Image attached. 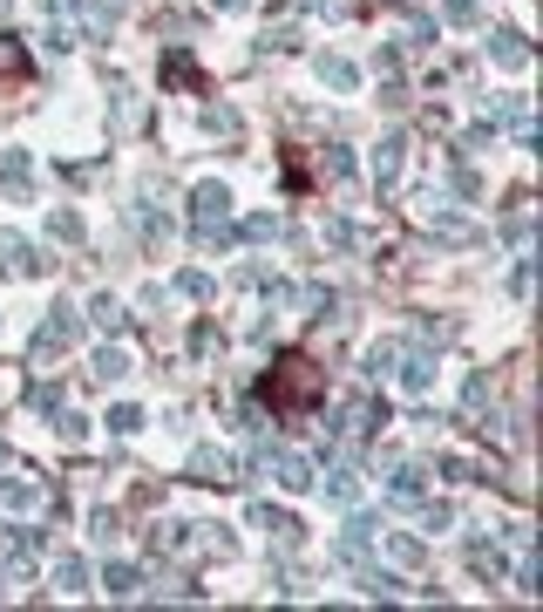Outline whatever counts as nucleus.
Returning a JSON list of instances; mask_svg holds the SVG:
<instances>
[{
  "instance_id": "f257e3e1",
  "label": "nucleus",
  "mask_w": 543,
  "mask_h": 612,
  "mask_svg": "<svg viewBox=\"0 0 543 612\" xmlns=\"http://www.w3.org/2000/svg\"><path fill=\"white\" fill-rule=\"evenodd\" d=\"M258 395H266V408H272V416L299 422V416H313V408L326 401V368H313L306 354H279V361H272V374L258 381Z\"/></svg>"
},
{
  "instance_id": "f03ea898",
  "label": "nucleus",
  "mask_w": 543,
  "mask_h": 612,
  "mask_svg": "<svg viewBox=\"0 0 543 612\" xmlns=\"http://www.w3.org/2000/svg\"><path fill=\"white\" fill-rule=\"evenodd\" d=\"M191 232L204 252H224L231 245V191L224 184H197L191 191Z\"/></svg>"
},
{
  "instance_id": "7ed1b4c3",
  "label": "nucleus",
  "mask_w": 543,
  "mask_h": 612,
  "mask_svg": "<svg viewBox=\"0 0 543 612\" xmlns=\"http://www.w3.org/2000/svg\"><path fill=\"white\" fill-rule=\"evenodd\" d=\"M258 470H266L272 483H286V490H313V463L306 456H293V449H258Z\"/></svg>"
},
{
  "instance_id": "20e7f679",
  "label": "nucleus",
  "mask_w": 543,
  "mask_h": 612,
  "mask_svg": "<svg viewBox=\"0 0 543 612\" xmlns=\"http://www.w3.org/2000/svg\"><path fill=\"white\" fill-rule=\"evenodd\" d=\"M68 347H75V314H68V306H55V314L35 327V368L55 361V354H68Z\"/></svg>"
},
{
  "instance_id": "39448f33",
  "label": "nucleus",
  "mask_w": 543,
  "mask_h": 612,
  "mask_svg": "<svg viewBox=\"0 0 543 612\" xmlns=\"http://www.w3.org/2000/svg\"><path fill=\"white\" fill-rule=\"evenodd\" d=\"M191 483L231 490V483H238V456H231V449H191Z\"/></svg>"
},
{
  "instance_id": "423d86ee",
  "label": "nucleus",
  "mask_w": 543,
  "mask_h": 612,
  "mask_svg": "<svg viewBox=\"0 0 543 612\" xmlns=\"http://www.w3.org/2000/svg\"><path fill=\"white\" fill-rule=\"evenodd\" d=\"M35 558H41V531H8V578H28L35 572Z\"/></svg>"
},
{
  "instance_id": "0eeeda50",
  "label": "nucleus",
  "mask_w": 543,
  "mask_h": 612,
  "mask_svg": "<svg viewBox=\"0 0 543 612\" xmlns=\"http://www.w3.org/2000/svg\"><path fill=\"white\" fill-rule=\"evenodd\" d=\"M469 572H476V578H489V585H503V578H509L503 545H496V538H476V545H469Z\"/></svg>"
},
{
  "instance_id": "6e6552de",
  "label": "nucleus",
  "mask_w": 543,
  "mask_h": 612,
  "mask_svg": "<svg viewBox=\"0 0 543 612\" xmlns=\"http://www.w3.org/2000/svg\"><path fill=\"white\" fill-rule=\"evenodd\" d=\"M0 503H8V510H35L41 503V483L28 470H0Z\"/></svg>"
},
{
  "instance_id": "1a4fd4ad",
  "label": "nucleus",
  "mask_w": 543,
  "mask_h": 612,
  "mask_svg": "<svg viewBox=\"0 0 543 612\" xmlns=\"http://www.w3.org/2000/svg\"><path fill=\"white\" fill-rule=\"evenodd\" d=\"M0 272H48V259H35V252L21 245V232L0 225Z\"/></svg>"
},
{
  "instance_id": "9d476101",
  "label": "nucleus",
  "mask_w": 543,
  "mask_h": 612,
  "mask_svg": "<svg viewBox=\"0 0 543 612\" xmlns=\"http://www.w3.org/2000/svg\"><path fill=\"white\" fill-rule=\"evenodd\" d=\"M251 518L272 531V545H279V551H293V545H299V518H293V510H272V503H258Z\"/></svg>"
},
{
  "instance_id": "9b49d317",
  "label": "nucleus",
  "mask_w": 543,
  "mask_h": 612,
  "mask_svg": "<svg viewBox=\"0 0 543 612\" xmlns=\"http://www.w3.org/2000/svg\"><path fill=\"white\" fill-rule=\"evenodd\" d=\"M489 62H496V68H530V41L523 35H489Z\"/></svg>"
},
{
  "instance_id": "f8f14e48",
  "label": "nucleus",
  "mask_w": 543,
  "mask_h": 612,
  "mask_svg": "<svg viewBox=\"0 0 543 612\" xmlns=\"http://www.w3.org/2000/svg\"><path fill=\"white\" fill-rule=\"evenodd\" d=\"M401 164H408V137H387V143L374 150V184L387 191V184L401 177Z\"/></svg>"
},
{
  "instance_id": "ddd939ff",
  "label": "nucleus",
  "mask_w": 543,
  "mask_h": 612,
  "mask_svg": "<svg viewBox=\"0 0 543 612\" xmlns=\"http://www.w3.org/2000/svg\"><path fill=\"white\" fill-rule=\"evenodd\" d=\"M395 374H401V388H415V395H422L428 381H435V354H422V347L408 354V347H401V361H395Z\"/></svg>"
},
{
  "instance_id": "4468645a",
  "label": "nucleus",
  "mask_w": 543,
  "mask_h": 612,
  "mask_svg": "<svg viewBox=\"0 0 543 612\" xmlns=\"http://www.w3.org/2000/svg\"><path fill=\"white\" fill-rule=\"evenodd\" d=\"M428 232L442 239V245H476V225L455 218V212H428Z\"/></svg>"
},
{
  "instance_id": "2eb2a0df",
  "label": "nucleus",
  "mask_w": 543,
  "mask_h": 612,
  "mask_svg": "<svg viewBox=\"0 0 543 612\" xmlns=\"http://www.w3.org/2000/svg\"><path fill=\"white\" fill-rule=\"evenodd\" d=\"M164 75H170L177 89H204V68L191 62V48H170V55H164Z\"/></svg>"
},
{
  "instance_id": "dca6fc26",
  "label": "nucleus",
  "mask_w": 543,
  "mask_h": 612,
  "mask_svg": "<svg viewBox=\"0 0 543 612\" xmlns=\"http://www.w3.org/2000/svg\"><path fill=\"white\" fill-rule=\"evenodd\" d=\"M320 82H326V89H340V95H347V89H360V68H353L347 55H320Z\"/></svg>"
},
{
  "instance_id": "f3484780",
  "label": "nucleus",
  "mask_w": 543,
  "mask_h": 612,
  "mask_svg": "<svg viewBox=\"0 0 543 612\" xmlns=\"http://www.w3.org/2000/svg\"><path fill=\"white\" fill-rule=\"evenodd\" d=\"M387 558H395L401 572H415L428 551H422V538H408V531H387Z\"/></svg>"
},
{
  "instance_id": "a211bd4d",
  "label": "nucleus",
  "mask_w": 543,
  "mask_h": 612,
  "mask_svg": "<svg viewBox=\"0 0 543 612\" xmlns=\"http://www.w3.org/2000/svg\"><path fill=\"white\" fill-rule=\"evenodd\" d=\"M137 585H143L137 565H109V572H102V592H109V599H137Z\"/></svg>"
},
{
  "instance_id": "6ab92c4d",
  "label": "nucleus",
  "mask_w": 543,
  "mask_h": 612,
  "mask_svg": "<svg viewBox=\"0 0 543 612\" xmlns=\"http://www.w3.org/2000/svg\"><path fill=\"white\" fill-rule=\"evenodd\" d=\"M489 408V374H469V388H462V422H482Z\"/></svg>"
},
{
  "instance_id": "aec40b11",
  "label": "nucleus",
  "mask_w": 543,
  "mask_h": 612,
  "mask_svg": "<svg viewBox=\"0 0 543 612\" xmlns=\"http://www.w3.org/2000/svg\"><path fill=\"white\" fill-rule=\"evenodd\" d=\"M89 320L102 327V334H122V299H109V293H95V306H89Z\"/></svg>"
},
{
  "instance_id": "412c9836",
  "label": "nucleus",
  "mask_w": 543,
  "mask_h": 612,
  "mask_svg": "<svg viewBox=\"0 0 543 612\" xmlns=\"http://www.w3.org/2000/svg\"><path fill=\"white\" fill-rule=\"evenodd\" d=\"M204 130H211V137H238V110H224V102H211V110H204Z\"/></svg>"
},
{
  "instance_id": "4be33fe9",
  "label": "nucleus",
  "mask_w": 543,
  "mask_h": 612,
  "mask_svg": "<svg viewBox=\"0 0 543 612\" xmlns=\"http://www.w3.org/2000/svg\"><path fill=\"white\" fill-rule=\"evenodd\" d=\"M320 170H326V177H353V150H347V143H326V150H320Z\"/></svg>"
},
{
  "instance_id": "5701e85b",
  "label": "nucleus",
  "mask_w": 543,
  "mask_h": 612,
  "mask_svg": "<svg viewBox=\"0 0 543 612\" xmlns=\"http://www.w3.org/2000/svg\"><path fill=\"white\" fill-rule=\"evenodd\" d=\"M122 374H129V354L122 347H102L95 354V381H122Z\"/></svg>"
},
{
  "instance_id": "b1692460",
  "label": "nucleus",
  "mask_w": 543,
  "mask_h": 612,
  "mask_svg": "<svg viewBox=\"0 0 543 612\" xmlns=\"http://www.w3.org/2000/svg\"><path fill=\"white\" fill-rule=\"evenodd\" d=\"M395 503H422V470H415V463L395 470Z\"/></svg>"
},
{
  "instance_id": "393cba45",
  "label": "nucleus",
  "mask_w": 543,
  "mask_h": 612,
  "mask_svg": "<svg viewBox=\"0 0 543 612\" xmlns=\"http://www.w3.org/2000/svg\"><path fill=\"white\" fill-rule=\"evenodd\" d=\"M55 585H62V592H75V585H89V565H82V558H55Z\"/></svg>"
},
{
  "instance_id": "a878e982",
  "label": "nucleus",
  "mask_w": 543,
  "mask_h": 612,
  "mask_svg": "<svg viewBox=\"0 0 543 612\" xmlns=\"http://www.w3.org/2000/svg\"><path fill=\"white\" fill-rule=\"evenodd\" d=\"M48 232H55L62 245H82V218H75V212H48Z\"/></svg>"
},
{
  "instance_id": "bb28decb",
  "label": "nucleus",
  "mask_w": 543,
  "mask_h": 612,
  "mask_svg": "<svg viewBox=\"0 0 543 612\" xmlns=\"http://www.w3.org/2000/svg\"><path fill=\"white\" fill-rule=\"evenodd\" d=\"M326 497H333V503H353V497H360V476H353V470H333V476H326Z\"/></svg>"
},
{
  "instance_id": "cd10ccee",
  "label": "nucleus",
  "mask_w": 543,
  "mask_h": 612,
  "mask_svg": "<svg viewBox=\"0 0 543 612\" xmlns=\"http://www.w3.org/2000/svg\"><path fill=\"white\" fill-rule=\"evenodd\" d=\"M109 429H116V436H137V429H143V408H137V401L109 408Z\"/></svg>"
},
{
  "instance_id": "c85d7f7f",
  "label": "nucleus",
  "mask_w": 543,
  "mask_h": 612,
  "mask_svg": "<svg viewBox=\"0 0 543 612\" xmlns=\"http://www.w3.org/2000/svg\"><path fill=\"white\" fill-rule=\"evenodd\" d=\"M177 293H184V299H211V272H177Z\"/></svg>"
},
{
  "instance_id": "c756f323",
  "label": "nucleus",
  "mask_w": 543,
  "mask_h": 612,
  "mask_svg": "<svg viewBox=\"0 0 543 612\" xmlns=\"http://www.w3.org/2000/svg\"><path fill=\"white\" fill-rule=\"evenodd\" d=\"M55 436L62 443H82L89 436V416H62V408H55Z\"/></svg>"
},
{
  "instance_id": "7c9ffc66",
  "label": "nucleus",
  "mask_w": 543,
  "mask_h": 612,
  "mask_svg": "<svg viewBox=\"0 0 543 612\" xmlns=\"http://www.w3.org/2000/svg\"><path fill=\"white\" fill-rule=\"evenodd\" d=\"M360 585H367V592H374V599H401V578H395V572H367V578H360Z\"/></svg>"
},
{
  "instance_id": "2f4dec72",
  "label": "nucleus",
  "mask_w": 543,
  "mask_h": 612,
  "mask_svg": "<svg viewBox=\"0 0 543 612\" xmlns=\"http://www.w3.org/2000/svg\"><path fill=\"white\" fill-rule=\"evenodd\" d=\"M266 48H279V55H293V48H299V28H293V21H279V28H266Z\"/></svg>"
},
{
  "instance_id": "473e14b6",
  "label": "nucleus",
  "mask_w": 543,
  "mask_h": 612,
  "mask_svg": "<svg viewBox=\"0 0 543 612\" xmlns=\"http://www.w3.org/2000/svg\"><path fill=\"white\" fill-rule=\"evenodd\" d=\"M0 170H8V184L21 191V184H28V150H8V157H0Z\"/></svg>"
},
{
  "instance_id": "72a5a7b5",
  "label": "nucleus",
  "mask_w": 543,
  "mask_h": 612,
  "mask_svg": "<svg viewBox=\"0 0 543 612\" xmlns=\"http://www.w3.org/2000/svg\"><path fill=\"white\" fill-rule=\"evenodd\" d=\"M395 361H401V347H395V341H380V347L367 354V374H387V368H395Z\"/></svg>"
},
{
  "instance_id": "f704fd0d",
  "label": "nucleus",
  "mask_w": 543,
  "mask_h": 612,
  "mask_svg": "<svg viewBox=\"0 0 543 612\" xmlns=\"http://www.w3.org/2000/svg\"><path fill=\"white\" fill-rule=\"evenodd\" d=\"M28 401L41 408V416H55V408H62V388H48V381H35V388H28Z\"/></svg>"
},
{
  "instance_id": "c9c22d12",
  "label": "nucleus",
  "mask_w": 543,
  "mask_h": 612,
  "mask_svg": "<svg viewBox=\"0 0 543 612\" xmlns=\"http://www.w3.org/2000/svg\"><path fill=\"white\" fill-rule=\"evenodd\" d=\"M442 21H455V28H469V21H476V0H442Z\"/></svg>"
},
{
  "instance_id": "e433bc0d",
  "label": "nucleus",
  "mask_w": 543,
  "mask_h": 612,
  "mask_svg": "<svg viewBox=\"0 0 543 612\" xmlns=\"http://www.w3.org/2000/svg\"><path fill=\"white\" fill-rule=\"evenodd\" d=\"M0 68H8V75H21V68H28V55L14 48V35H0Z\"/></svg>"
},
{
  "instance_id": "4c0bfd02",
  "label": "nucleus",
  "mask_w": 543,
  "mask_h": 612,
  "mask_svg": "<svg viewBox=\"0 0 543 612\" xmlns=\"http://www.w3.org/2000/svg\"><path fill=\"white\" fill-rule=\"evenodd\" d=\"M245 239H279V218H272V212H258V218H245Z\"/></svg>"
},
{
  "instance_id": "58836bf2",
  "label": "nucleus",
  "mask_w": 543,
  "mask_h": 612,
  "mask_svg": "<svg viewBox=\"0 0 543 612\" xmlns=\"http://www.w3.org/2000/svg\"><path fill=\"white\" fill-rule=\"evenodd\" d=\"M442 476H455V483H476V463H469V456H442Z\"/></svg>"
},
{
  "instance_id": "ea45409f",
  "label": "nucleus",
  "mask_w": 543,
  "mask_h": 612,
  "mask_svg": "<svg viewBox=\"0 0 543 612\" xmlns=\"http://www.w3.org/2000/svg\"><path fill=\"white\" fill-rule=\"evenodd\" d=\"M509 286H516V299H530V286H536V272H530V259H516V272H509Z\"/></svg>"
},
{
  "instance_id": "a19ab883",
  "label": "nucleus",
  "mask_w": 543,
  "mask_h": 612,
  "mask_svg": "<svg viewBox=\"0 0 543 612\" xmlns=\"http://www.w3.org/2000/svg\"><path fill=\"white\" fill-rule=\"evenodd\" d=\"M455 191H462V197H482V177H476L469 164H455Z\"/></svg>"
},
{
  "instance_id": "79ce46f5",
  "label": "nucleus",
  "mask_w": 543,
  "mask_h": 612,
  "mask_svg": "<svg viewBox=\"0 0 543 612\" xmlns=\"http://www.w3.org/2000/svg\"><path fill=\"white\" fill-rule=\"evenodd\" d=\"M326 245H333V252H347V245H353V225L333 218V225H326Z\"/></svg>"
},
{
  "instance_id": "37998d69",
  "label": "nucleus",
  "mask_w": 543,
  "mask_h": 612,
  "mask_svg": "<svg viewBox=\"0 0 543 612\" xmlns=\"http://www.w3.org/2000/svg\"><path fill=\"white\" fill-rule=\"evenodd\" d=\"M211 8H218V14H238V8H245V0H211Z\"/></svg>"
},
{
  "instance_id": "c03bdc74",
  "label": "nucleus",
  "mask_w": 543,
  "mask_h": 612,
  "mask_svg": "<svg viewBox=\"0 0 543 612\" xmlns=\"http://www.w3.org/2000/svg\"><path fill=\"white\" fill-rule=\"evenodd\" d=\"M109 8H122V0H109Z\"/></svg>"
}]
</instances>
